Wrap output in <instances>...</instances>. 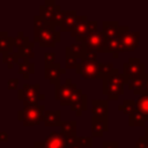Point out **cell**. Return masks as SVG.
<instances>
[{
  "mask_svg": "<svg viewBox=\"0 0 148 148\" xmlns=\"http://www.w3.org/2000/svg\"><path fill=\"white\" fill-rule=\"evenodd\" d=\"M61 40V32L51 23L45 22L38 15L34 16V43L40 47H53Z\"/></svg>",
  "mask_w": 148,
  "mask_h": 148,
  "instance_id": "cell-1",
  "label": "cell"
},
{
  "mask_svg": "<svg viewBox=\"0 0 148 148\" xmlns=\"http://www.w3.org/2000/svg\"><path fill=\"white\" fill-rule=\"evenodd\" d=\"M125 77L118 68H114L110 74L102 79V94L108 97L109 101H117L119 96L124 94Z\"/></svg>",
  "mask_w": 148,
  "mask_h": 148,
  "instance_id": "cell-2",
  "label": "cell"
},
{
  "mask_svg": "<svg viewBox=\"0 0 148 148\" xmlns=\"http://www.w3.org/2000/svg\"><path fill=\"white\" fill-rule=\"evenodd\" d=\"M98 68H99V62L97 61V53L86 52L84 56L81 58V60L77 62L75 71L83 79L94 80V79H98Z\"/></svg>",
  "mask_w": 148,
  "mask_h": 148,
  "instance_id": "cell-3",
  "label": "cell"
},
{
  "mask_svg": "<svg viewBox=\"0 0 148 148\" xmlns=\"http://www.w3.org/2000/svg\"><path fill=\"white\" fill-rule=\"evenodd\" d=\"M82 94V90L77 88L76 83H73L71 79H66L64 83L56 86L54 89V98L60 102L61 105H71L79 96Z\"/></svg>",
  "mask_w": 148,
  "mask_h": 148,
  "instance_id": "cell-4",
  "label": "cell"
},
{
  "mask_svg": "<svg viewBox=\"0 0 148 148\" xmlns=\"http://www.w3.org/2000/svg\"><path fill=\"white\" fill-rule=\"evenodd\" d=\"M39 89H40V84L39 83H35V84L25 83L18 90L17 98L23 102L24 108L36 106V105H38L39 101H44L45 99V95L40 94Z\"/></svg>",
  "mask_w": 148,
  "mask_h": 148,
  "instance_id": "cell-5",
  "label": "cell"
},
{
  "mask_svg": "<svg viewBox=\"0 0 148 148\" xmlns=\"http://www.w3.org/2000/svg\"><path fill=\"white\" fill-rule=\"evenodd\" d=\"M44 112L45 106L43 104H38L36 106L23 108L17 112V118L24 126H36L43 121Z\"/></svg>",
  "mask_w": 148,
  "mask_h": 148,
  "instance_id": "cell-6",
  "label": "cell"
},
{
  "mask_svg": "<svg viewBox=\"0 0 148 148\" xmlns=\"http://www.w3.org/2000/svg\"><path fill=\"white\" fill-rule=\"evenodd\" d=\"M146 74V65L140 61L139 58H130L127 62L123 65V75L125 77V82L127 83L130 80L141 79Z\"/></svg>",
  "mask_w": 148,
  "mask_h": 148,
  "instance_id": "cell-7",
  "label": "cell"
},
{
  "mask_svg": "<svg viewBox=\"0 0 148 148\" xmlns=\"http://www.w3.org/2000/svg\"><path fill=\"white\" fill-rule=\"evenodd\" d=\"M76 42H82L86 46V52L104 53L106 38L102 31H97L92 35H86L82 38H75Z\"/></svg>",
  "mask_w": 148,
  "mask_h": 148,
  "instance_id": "cell-8",
  "label": "cell"
},
{
  "mask_svg": "<svg viewBox=\"0 0 148 148\" xmlns=\"http://www.w3.org/2000/svg\"><path fill=\"white\" fill-rule=\"evenodd\" d=\"M139 39H140L139 31H130V28L127 25H124V29L118 38L120 45L119 52H128L135 50L139 45Z\"/></svg>",
  "mask_w": 148,
  "mask_h": 148,
  "instance_id": "cell-9",
  "label": "cell"
},
{
  "mask_svg": "<svg viewBox=\"0 0 148 148\" xmlns=\"http://www.w3.org/2000/svg\"><path fill=\"white\" fill-rule=\"evenodd\" d=\"M66 69L61 67L59 62L53 64H45L44 65V77L50 81L51 84L58 86L60 84V77L62 74H65Z\"/></svg>",
  "mask_w": 148,
  "mask_h": 148,
  "instance_id": "cell-10",
  "label": "cell"
},
{
  "mask_svg": "<svg viewBox=\"0 0 148 148\" xmlns=\"http://www.w3.org/2000/svg\"><path fill=\"white\" fill-rule=\"evenodd\" d=\"M59 8H60V6L57 5L54 1L47 0V1H45L43 5L39 6V14H38V16L42 17L45 22L53 24L54 14H56V12H57ZM53 25H54V24H53Z\"/></svg>",
  "mask_w": 148,
  "mask_h": 148,
  "instance_id": "cell-11",
  "label": "cell"
},
{
  "mask_svg": "<svg viewBox=\"0 0 148 148\" xmlns=\"http://www.w3.org/2000/svg\"><path fill=\"white\" fill-rule=\"evenodd\" d=\"M102 32L108 39H118L124 27L119 25L118 21H103Z\"/></svg>",
  "mask_w": 148,
  "mask_h": 148,
  "instance_id": "cell-12",
  "label": "cell"
},
{
  "mask_svg": "<svg viewBox=\"0 0 148 148\" xmlns=\"http://www.w3.org/2000/svg\"><path fill=\"white\" fill-rule=\"evenodd\" d=\"M88 21L89 20L86 15H77L75 24H74L73 29L69 31L72 37H75V38L84 37L87 35V23H88Z\"/></svg>",
  "mask_w": 148,
  "mask_h": 148,
  "instance_id": "cell-13",
  "label": "cell"
},
{
  "mask_svg": "<svg viewBox=\"0 0 148 148\" xmlns=\"http://www.w3.org/2000/svg\"><path fill=\"white\" fill-rule=\"evenodd\" d=\"M109 104L106 99H92L91 102V117L108 118Z\"/></svg>",
  "mask_w": 148,
  "mask_h": 148,
  "instance_id": "cell-14",
  "label": "cell"
},
{
  "mask_svg": "<svg viewBox=\"0 0 148 148\" xmlns=\"http://www.w3.org/2000/svg\"><path fill=\"white\" fill-rule=\"evenodd\" d=\"M109 124L108 118L91 117V134L95 138H102L105 132H108Z\"/></svg>",
  "mask_w": 148,
  "mask_h": 148,
  "instance_id": "cell-15",
  "label": "cell"
},
{
  "mask_svg": "<svg viewBox=\"0 0 148 148\" xmlns=\"http://www.w3.org/2000/svg\"><path fill=\"white\" fill-rule=\"evenodd\" d=\"M43 143L45 148H67L64 136L58 132H51Z\"/></svg>",
  "mask_w": 148,
  "mask_h": 148,
  "instance_id": "cell-16",
  "label": "cell"
},
{
  "mask_svg": "<svg viewBox=\"0 0 148 148\" xmlns=\"http://www.w3.org/2000/svg\"><path fill=\"white\" fill-rule=\"evenodd\" d=\"M76 16L77 13L76 10H64L62 13V20H61V24H60V32H65V31H71L75 24L76 21Z\"/></svg>",
  "mask_w": 148,
  "mask_h": 148,
  "instance_id": "cell-17",
  "label": "cell"
},
{
  "mask_svg": "<svg viewBox=\"0 0 148 148\" xmlns=\"http://www.w3.org/2000/svg\"><path fill=\"white\" fill-rule=\"evenodd\" d=\"M43 123L47 127H56L61 125V112L59 110H45Z\"/></svg>",
  "mask_w": 148,
  "mask_h": 148,
  "instance_id": "cell-18",
  "label": "cell"
},
{
  "mask_svg": "<svg viewBox=\"0 0 148 148\" xmlns=\"http://www.w3.org/2000/svg\"><path fill=\"white\" fill-rule=\"evenodd\" d=\"M128 89L133 91L134 95H145L147 94V82H146V74L141 79H135V80H130L127 82Z\"/></svg>",
  "mask_w": 148,
  "mask_h": 148,
  "instance_id": "cell-19",
  "label": "cell"
},
{
  "mask_svg": "<svg viewBox=\"0 0 148 148\" xmlns=\"http://www.w3.org/2000/svg\"><path fill=\"white\" fill-rule=\"evenodd\" d=\"M69 106H71V110L74 111V113L77 117H80L82 114V112L86 111L87 108H88V96L82 92L79 96V98H76Z\"/></svg>",
  "mask_w": 148,
  "mask_h": 148,
  "instance_id": "cell-20",
  "label": "cell"
},
{
  "mask_svg": "<svg viewBox=\"0 0 148 148\" xmlns=\"http://www.w3.org/2000/svg\"><path fill=\"white\" fill-rule=\"evenodd\" d=\"M7 52H14L13 37H10L7 31H0V53Z\"/></svg>",
  "mask_w": 148,
  "mask_h": 148,
  "instance_id": "cell-21",
  "label": "cell"
},
{
  "mask_svg": "<svg viewBox=\"0 0 148 148\" xmlns=\"http://www.w3.org/2000/svg\"><path fill=\"white\" fill-rule=\"evenodd\" d=\"M60 134L64 138H73L76 135V121L69 120V121H62L60 125Z\"/></svg>",
  "mask_w": 148,
  "mask_h": 148,
  "instance_id": "cell-22",
  "label": "cell"
},
{
  "mask_svg": "<svg viewBox=\"0 0 148 148\" xmlns=\"http://www.w3.org/2000/svg\"><path fill=\"white\" fill-rule=\"evenodd\" d=\"M148 121V116L139 112V111H134L133 113H131L128 116V125L131 127L134 126H146V123Z\"/></svg>",
  "mask_w": 148,
  "mask_h": 148,
  "instance_id": "cell-23",
  "label": "cell"
},
{
  "mask_svg": "<svg viewBox=\"0 0 148 148\" xmlns=\"http://www.w3.org/2000/svg\"><path fill=\"white\" fill-rule=\"evenodd\" d=\"M35 72V64L30 62L29 59H23L22 62H18V73L23 75V79H29L30 74Z\"/></svg>",
  "mask_w": 148,
  "mask_h": 148,
  "instance_id": "cell-24",
  "label": "cell"
},
{
  "mask_svg": "<svg viewBox=\"0 0 148 148\" xmlns=\"http://www.w3.org/2000/svg\"><path fill=\"white\" fill-rule=\"evenodd\" d=\"M68 47V50H69V52L76 58V59H81L83 56H84V53H86V46H84V44L82 43V42H74L73 44H71L69 46H67Z\"/></svg>",
  "mask_w": 148,
  "mask_h": 148,
  "instance_id": "cell-25",
  "label": "cell"
},
{
  "mask_svg": "<svg viewBox=\"0 0 148 148\" xmlns=\"http://www.w3.org/2000/svg\"><path fill=\"white\" fill-rule=\"evenodd\" d=\"M18 54L17 52H7V53H2V62L7 65L8 69H12L14 67V65L18 64Z\"/></svg>",
  "mask_w": 148,
  "mask_h": 148,
  "instance_id": "cell-26",
  "label": "cell"
},
{
  "mask_svg": "<svg viewBox=\"0 0 148 148\" xmlns=\"http://www.w3.org/2000/svg\"><path fill=\"white\" fill-rule=\"evenodd\" d=\"M34 49H35V43L30 40L29 44H27L24 47H22L21 50L17 51V54H18V57L22 58V59H32V58L35 57V51H34Z\"/></svg>",
  "mask_w": 148,
  "mask_h": 148,
  "instance_id": "cell-27",
  "label": "cell"
},
{
  "mask_svg": "<svg viewBox=\"0 0 148 148\" xmlns=\"http://www.w3.org/2000/svg\"><path fill=\"white\" fill-rule=\"evenodd\" d=\"M13 43H14V47L17 49V51H18L22 47H24L27 44H29L30 43V39H29L28 36L24 35L23 31H18L17 35H16V37H13Z\"/></svg>",
  "mask_w": 148,
  "mask_h": 148,
  "instance_id": "cell-28",
  "label": "cell"
},
{
  "mask_svg": "<svg viewBox=\"0 0 148 148\" xmlns=\"http://www.w3.org/2000/svg\"><path fill=\"white\" fill-rule=\"evenodd\" d=\"M118 110L121 111L124 114L130 116L131 113H133L136 108H135V101L133 99H124L121 104L118 105Z\"/></svg>",
  "mask_w": 148,
  "mask_h": 148,
  "instance_id": "cell-29",
  "label": "cell"
},
{
  "mask_svg": "<svg viewBox=\"0 0 148 148\" xmlns=\"http://www.w3.org/2000/svg\"><path fill=\"white\" fill-rule=\"evenodd\" d=\"M135 108L136 111L148 116V94L141 95L138 101H135Z\"/></svg>",
  "mask_w": 148,
  "mask_h": 148,
  "instance_id": "cell-30",
  "label": "cell"
},
{
  "mask_svg": "<svg viewBox=\"0 0 148 148\" xmlns=\"http://www.w3.org/2000/svg\"><path fill=\"white\" fill-rule=\"evenodd\" d=\"M119 50H120V45H119V40H118V39H108V38H106L104 53L119 54V53H120Z\"/></svg>",
  "mask_w": 148,
  "mask_h": 148,
  "instance_id": "cell-31",
  "label": "cell"
},
{
  "mask_svg": "<svg viewBox=\"0 0 148 148\" xmlns=\"http://www.w3.org/2000/svg\"><path fill=\"white\" fill-rule=\"evenodd\" d=\"M77 59L69 52L68 47L65 49V69L66 68H76L77 66Z\"/></svg>",
  "mask_w": 148,
  "mask_h": 148,
  "instance_id": "cell-32",
  "label": "cell"
},
{
  "mask_svg": "<svg viewBox=\"0 0 148 148\" xmlns=\"http://www.w3.org/2000/svg\"><path fill=\"white\" fill-rule=\"evenodd\" d=\"M114 69L113 64L111 62H99V68H98V79L105 77L108 74H110Z\"/></svg>",
  "mask_w": 148,
  "mask_h": 148,
  "instance_id": "cell-33",
  "label": "cell"
},
{
  "mask_svg": "<svg viewBox=\"0 0 148 148\" xmlns=\"http://www.w3.org/2000/svg\"><path fill=\"white\" fill-rule=\"evenodd\" d=\"M76 141L82 148H89L92 146V138L91 136H77Z\"/></svg>",
  "mask_w": 148,
  "mask_h": 148,
  "instance_id": "cell-34",
  "label": "cell"
},
{
  "mask_svg": "<svg viewBox=\"0 0 148 148\" xmlns=\"http://www.w3.org/2000/svg\"><path fill=\"white\" fill-rule=\"evenodd\" d=\"M98 22L97 21H88L87 23V35H92L97 32Z\"/></svg>",
  "mask_w": 148,
  "mask_h": 148,
  "instance_id": "cell-35",
  "label": "cell"
},
{
  "mask_svg": "<svg viewBox=\"0 0 148 148\" xmlns=\"http://www.w3.org/2000/svg\"><path fill=\"white\" fill-rule=\"evenodd\" d=\"M134 148H148V140L145 136L139 138V140L134 145Z\"/></svg>",
  "mask_w": 148,
  "mask_h": 148,
  "instance_id": "cell-36",
  "label": "cell"
},
{
  "mask_svg": "<svg viewBox=\"0 0 148 148\" xmlns=\"http://www.w3.org/2000/svg\"><path fill=\"white\" fill-rule=\"evenodd\" d=\"M56 60V53L54 52H46L44 54V61L45 64H53Z\"/></svg>",
  "mask_w": 148,
  "mask_h": 148,
  "instance_id": "cell-37",
  "label": "cell"
},
{
  "mask_svg": "<svg viewBox=\"0 0 148 148\" xmlns=\"http://www.w3.org/2000/svg\"><path fill=\"white\" fill-rule=\"evenodd\" d=\"M7 88L9 90H16L18 88V79H9L7 82Z\"/></svg>",
  "mask_w": 148,
  "mask_h": 148,
  "instance_id": "cell-38",
  "label": "cell"
},
{
  "mask_svg": "<svg viewBox=\"0 0 148 148\" xmlns=\"http://www.w3.org/2000/svg\"><path fill=\"white\" fill-rule=\"evenodd\" d=\"M102 148H119V143L117 141H103Z\"/></svg>",
  "mask_w": 148,
  "mask_h": 148,
  "instance_id": "cell-39",
  "label": "cell"
},
{
  "mask_svg": "<svg viewBox=\"0 0 148 148\" xmlns=\"http://www.w3.org/2000/svg\"><path fill=\"white\" fill-rule=\"evenodd\" d=\"M8 141V133L6 131H0V142H7Z\"/></svg>",
  "mask_w": 148,
  "mask_h": 148,
  "instance_id": "cell-40",
  "label": "cell"
},
{
  "mask_svg": "<svg viewBox=\"0 0 148 148\" xmlns=\"http://www.w3.org/2000/svg\"><path fill=\"white\" fill-rule=\"evenodd\" d=\"M29 148H45V147H44L43 141H35L34 145L31 147H29Z\"/></svg>",
  "mask_w": 148,
  "mask_h": 148,
  "instance_id": "cell-41",
  "label": "cell"
},
{
  "mask_svg": "<svg viewBox=\"0 0 148 148\" xmlns=\"http://www.w3.org/2000/svg\"><path fill=\"white\" fill-rule=\"evenodd\" d=\"M143 136L148 140V126H145V135Z\"/></svg>",
  "mask_w": 148,
  "mask_h": 148,
  "instance_id": "cell-42",
  "label": "cell"
},
{
  "mask_svg": "<svg viewBox=\"0 0 148 148\" xmlns=\"http://www.w3.org/2000/svg\"><path fill=\"white\" fill-rule=\"evenodd\" d=\"M69 148H82V147H81V146L77 143V141H76V143H74V145H73V146H71Z\"/></svg>",
  "mask_w": 148,
  "mask_h": 148,
  "instance_id": "cell-43",
  "label": "cell"
},
{
  "mask_svg": "<svg viewBox=\"0 0 148 148\" xmlns=\"http://www.w3.org/2000/svg\"><path fill=\"white\" fill-rule=\"evenodd\" d=\"M146 82H147V94H148V74H146Z\"/></svg>",
  "mask_w": 148,
  "mask_h": 148,
  "instance_id": "cell-44",
  "label": "cell"
}]
</instances>
